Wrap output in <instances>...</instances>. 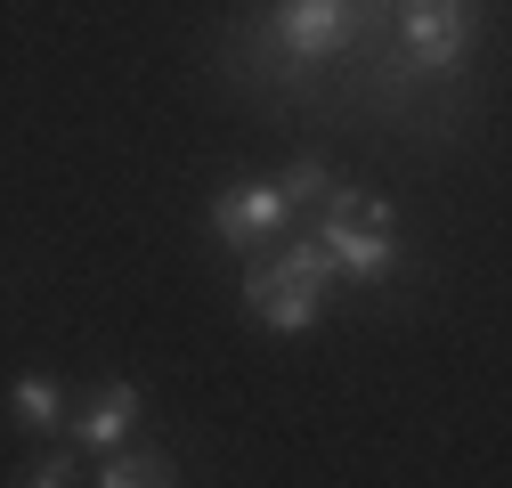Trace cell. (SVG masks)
Returning <instances> with one entry per match:
<instances>
[{
  "label": "cell",
  "mask_w": 512,
  "mask_h": 488,
  "mask_svg": "<svg viewBox=\"0 0 512 488\" xmlns=\"http://www.w3.org/2000/svg\"><path fill=\"white\" fill-rule=\"evenodd\" d=\"M334 277H342L334 253L317 236H301V244H285V253L244 269V318H261L269 334H309L317 310H326V293H334Z\"/></svg>",
  "instance_id": "1"
},
{
  "label": "cell",
  "mask_w": 512,
  "mask_h": 488,
  "mask_svg": "<svg viewBox=\"0 0 512 488\" xmlns=\"http://www.w3.org/2000/svg\"><path fill=\"white\" fill-rule=\"evenodd\" d=\"M317 212H326L317 244L334 253V269H342L350 285H382V277L399 269V228H391L399 212L382 204V196H358V188H342V179H334V196L317 204Z\"/></svg>",
  "instance_id": "2"
},
{
  "label": "cell",
  "mask_w": 512,
  "mask_h": 488,
  "mask_svg": "<svg viewBox=\"0 0 512 488\" xmlns=\"http://www.w3.org/2000/svg\"><path fill=\"white\" fill-rule=\"evenodd\" d=\"M472 0H399V41H407V66L415 74H456L472 57Z\"/></svg>",
  "instance_id": "3"
},
{
  "label": "cell",
  "mask_w": 512,
  "mask_h": 488,
  "mask_svg": "<svg viewBox=\"0 0 512 488\" xmlns=\"http://www.w3.org/2000/svg\"><path fill=\"white\" fill-rule=\"evenodd\" d=\"M285 220H293V204H285L277 179H236V188H220V196L204 204V228H212L220 244H236V253H261V244H277Z\"/></svg>",
  "instance_id": "4"
},
{
  "label": "cell",
  "mask_w": 512,
  "mask_h": 488,
  "mask_svg": "<svg viewBox=\"0 0 512 488\" xmlns=\"http://www.w3.org/2000/svg\"><path fill=\"white\" fill-rule=\"evenodd\" d=\"M269 33L285 41V57L317 66V57L350 49V33H358V9H350V0H277V9H269Z\"/></svg>",
  "instance_id": "5"
},
{
  "label": "cell",
  "mask_w": 512,
  "mask_h": 488,
  "mask_svg": "<svg viewBox=\"0 0 512 488\" xmlns=\"http://www.w3.org/2000/svg\"><path fill=\"white\" fill-rule=\"evenodd\" d=\"M139 415H147V391L139 383H98L82 399V415H66V440L90 448V456H106V448H122V440L139 432Z\"/></svg>",
  "instance_id": "6"
},
{
  "label": "cell",
  "mask_w": 512,
  "mask_h": 488,
  "mask_svg": "<svg viewBox=\"0 0 512 488\" xmlns=\"http://www.w3.org/2000/svg\"><path fill=\"white\" fill-rule=\"evenodd\" d=\"M66 415H74V399H66L57 375H17L9 383V423L17 432H66Z\"/></svg>",
  "instance_id": "7"
},
{
  "label": "cell",
  "mask_w": 512,
  "mask_h": 488,
  "mask_svg": "<svg viewBox=\"0 0 512 488\" xmlns=\"http://www.w3.org/2000/svg\"><path fill=\"white\" fill-rule=\"evenodd\" d=\"M98 488H171L179 480V464L163 456V448H131V440H122V448H106L98 456V472H90Z\"/></svg>",
  "instance_id": "8"
},
{
  "label": "cell",
  "mask_w": 512,
  "mask_h": 488,
  "mask_svg": "<svg viewBox=\"0 0 512 488\" xmlns=\"http://www.w3.org/2000/svg\"><path fill=\"white\" fill-rule=\"evenodd\" d=\"M277 188H285V204H293V212H317V204L334 196V171L317 163V155H301V163H285V179H277Z\"/></svg>",
  "instance_id": "9"
},
{
  "label": "cell",
  "mask_w": 512,
  "mask_h": 488,
  "mask_svg": "<svg viewBox=\"0 0 512 488\" xmlns=\"http://www.w3.org/2000/svg\"><path fill=\"white\" fill-rule=\"evenodd\" d=\"M17 480H25V488H66V480H82V472H74V440H66V448H41Z\"/></svg>",
  "instance_id": "10"
}]
</instances>
